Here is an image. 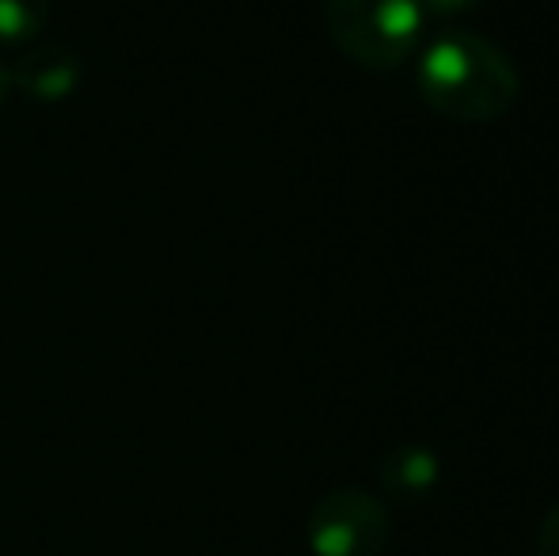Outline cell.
<instances>
[{
    "instance_id": "obj_1",
    "label": "cell",
    "mask_w": 559,
    "mask_h": 556,
    "mask_svg": "<svg viewBox=\"0 0 559 556\" xmlns=\"http://www.w3.org/2000/svg\"><path fill=\"white\" fill-rule=\"evenodd\" d=\"M415 88L435 115L453 122H495L518 104V69L491 38L445 31L415 61Z\"/></svg>"
},
{
    "instance_id": "obj_2",
    "label": "cell",
    "mask_w": 559,
    "mask_h": 556,
    "mask_svg": "<svg viewBox=\"0 0 559 556\" xmlns=\"http://www.w3.org/2000/svg\"><path fill=\"white\" fill-rule=\"evenodd\" d=\"M427 12L419 0H324V31L343 58L369 73H392L419 50Z\"/></svg>"
},
{
    "instance_id": "obj_5",
    "label": "cell",
    "mask_w": 559,
    "mask_h": 556,
    "mask_svg": "<svg viewBox=\"0 0 559 556\" xmlns=\"http://www.w3.org/2000/svg\"><path fill=\"white\" fill-rule=\"evenodd\" d=\"M381 488L389 492L396 504H419L435 492L438 476H442V465L438 458L427 450V446H396L381 458Z\"/></svg>"
},
{
    "instance_id": "obj_9",
    "label": "cell",
    "mask_w": 559,
    "mask_h": 556,
    "mask_svg": "<svg viewBox=\"0 0 559 556\" xmlns=\"http://www.w3.org/2000/svg\"><path fill=\"white\" fill-rule=\"evenodd\" d=\"M8 96H12V61H4V54H0V107Z\"/></svg>"
},
{
    "instance_id": "obj_7",
    "label": "cell",
    "mask_w": 559,
    "mask_h": 556,
    "mask_svg": "<svg viewBox=\"0 0 559 556\" xmlns=\"http://www.w3.org/2000/svg\"><path fill=\"white\" fill-rule=\"evenodd\" d=\"M537 556H559V504L545 514L537 530Z\"/></svg>"
},
{
    "instance_id": "obj_3",
    "label": "cell",
    "mask_w": 559,
    "mask_h": 556,
    "mask_svg": "<svg viewBox=\"0 0 559 556\" xmlns=\"http://www.w3.org/2000/svg\"><path fill=\"white\" fill-rule=\"evenodd\" d=\"M392 537V519L377 496L335 488L309 514L312 556H381Z\"/></svg>"
},
{
    "instance_id": "obj_6",
    "label": "cell",
    "mask_w": 559,
    "mask_h": 556,
    "mask_svg": "<svg viewBox=\"0 0 559 556\" xmlns=\"http://www.w3.org/2000/svg\"><path fill=\"white\" fill-rule=\"evenodd\" d=\"M50 20V0H0V46H31Z\"/></svg>"
},
{
    "instance_id": "obj_4",
    "label": "cell",
    "mask_w": 559,
    "mask_h": 556,
    "mask_svg": "<svg viewBox=\"0 0 559 556\" xmlns=\"http://www.w3.org/2000/svg\"><path fill=\"white\" fill-rule=\"evenodd\" d=\"M84 81V66L73 46L61 43H31L12 61V92H23L38 104H58L69 99Z\"/></svg>"
},
{
    "instance_id": "obj_8",
    "label": "cell",
    "mask_w": 559,
    "mask_h": 556,
    "mask_svg": "<svg viewBox=\"0 0 559 556\" xmlns=\"http://www.w3.org/2000/svg\"><path fill=\"white\" fill-rule=\"evenodd\" d=\"M479 4H484V0H419L423 12H435V15H464Z\"/></svg>"
}]
</instances>
